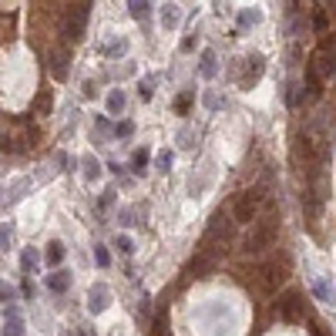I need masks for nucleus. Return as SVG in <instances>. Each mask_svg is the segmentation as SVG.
<instances>
[{
	"label": "nucleus",
	"instance_id": "obj_1",
	"mask_svg": "<svg viewBox=\"0 0 336 336\" xmlns=\"http://www.w3.org/2000/svg\"><path fill=\"white\" fill-rule=\"evenodd\" d=\"M276 229H279V212H276V208H269V212L259 219V225L252 229V235L246 239V252H252V256H256V252H262V249L276 239Z\"/></svg>",
	"mask_w": 336,
	"mask_h": 336
},
{
	"label": "nucleus",
	"instance_id": "obj_2",
	"mask_svg": "<svg viewBox=\"0 0 336 336\" xmlns=\"http://www.w3.org/2000/svg\"><path fill=\"white\" fill-rule=\"evenodd\" d=\"M259 205H262V188H246L235 199V222H252Z\"/></svg>",
	"mask_w": 336,
	"mask_h": 336
},
{
	"label": "nucleus",
	"instance_id": "obj_3",
	"mask_svg": "<svg viewBox=\"0 0 336 336\" xmlns=\"http://www.w3.org/2000/svg\"><path fill=\"white\" fill-rule=\"evenodd\" d=\"M232 229H235V222L229 215H215V219H212V225H208V239L229 242V239H232Z\"/></svg>",
	"mask_w": 336,
	"mask_h": 336
},
{
	"label": "nucleus",
	"instance_id": "obj_4",
	"mask_svg": "<svg viewBox=\"0 0 336 336\" xmlns=\"http://www.w3.org/2000/svg\"><path fill=\"white\" fill-rule=\"evenodd\" d=\"M64 31H67V40H81V34H84V10L64 17Z\"/></svg>",
	"mask_w": 336,
	"mask_h": 336
},
{
	"label": "nucleus",
	"instance_id": "obj_5",
	"mask_svg": "<svg viewBox=\"0 0 336 336\" xmlns=\"http://www.w3.org/2000/svg\"><path fill=\"white\" fill-rule=\"evenodd\" d=\"M262 276H266V289H276L282 279H286V262H282V266L266 262V266H262Z\"/></svg>",
	"mask_w": 336,
	"mask_h": 336
},
{
	"label": "nucleus",
	"instance_id": "obj_6",
	"mask_svg": "<svg viewBox=\"0 0 336 336\" xmlns=\"http://www.w3.org/2000/svg\"><path fill=\"white\" fill-rule=\"evenodd\" d=\"M67 71H71V57L61 51V54H51V74H54L57 81H64Z\"/></svg>",
	"mask_w": 336,
	"mask_h": 336
},
{
	"label": "nucleus",
	"instance_id": "obj_7",
	"mask_svg": "<svg viewBox=\"0 0 336 336\" xmlns=\"http://www.w3.org/2000/svg\"><path fill=\"white\" fill-rule=\"evenodd\" d=\"M47 286H51V293H67V286H71V272H67V269H54L47 276Z\"/></svg>",
	"mask_w": 336,
	"mask_h": 336
},
{
	"label": "nucleus",
	"instance_id": "obj_8",
	"mask_svg": "<svg viewBox=\"0 0 336 336\" xmlns=\"http://www.w3.org/2000/svg\"><path fill=\"white\" fill-rule=\"evenodd\" d=\"M7 316H10V323H4V333H0V336H24V323H20V313L10 306Z\"/></svg>",
	"mask_w": 336,
	"mask_h": 336
},
{
	"label": "nucleus",
	"instance_id": "obj_9",
	"mask_svg": "<svg viewBox=\"0 0 336 336\" xmlns=\"http://www.w3.org/2000/svg\"><path fill=\"white\" fill-rule=\"evenodd\" d=\"M64 252H67L64 242H51V246H47V266H54V269H57V266L64 262Z\"/></svg>",
	"mask_w": 336,
	"mask_h": 336
},
{
	"label": "nucleus",
	"instance_id": "obj_10",
	"mask_svg": "<svg viewBox=\"0 0 336 336\" xmlns=\"http://www.w3.org/2000/svg\"><path fill=\"white\" fill-rule=\"evenodd\" d=\"M128 7H131L135 20H145V17L152 14V0H128Z\"/></svg>",
	"mask_w": 336,
	"mask_h": 336
},
{
	"label": "nucleus",
	"instance_id": "obj_11",
	"mask_svg": "<svg viewBox=\"0 0 336 336\" xmlns=\"http://www.w3.org/2000/svg\"><path fill=\"white\" fill-rule=\"evenodd\" d=\"M249 61H252V67L246 71V84H252V81L262 78V67H266V64H262V57H259V54H256V57H249Z\"/></svg>",
	"mask_w": 336,
	"mask_h": 336
},
{
	"label": "nucleus",
	"instance_id": "obj_12",
	"mask_svg": "<svg viewBox=\"0 0 336 336\" xmlns=\"http://www.w3.org/2000/svg\"><path fill=\"white\" fill-rule=\"evenodd\" d=\"M161 24H165V31H172V27L178 24V10H175V4H168V7L161 10Z\"/></svg>",
	"mask_w": 336,
	"mask_h": 336
},
{
	"label": "nucleus",
	"instance_id": "obj_13",
	"mask_svg": "<svg viewBox=\"0 0 336 336\" xmlns=\"http://www.w3.org/2000/svg\"><path fill=\"white\" fill-rule=\"evenodd\" d=\"M131 168H135V172H145V168H148V148H138V152L131 155Z\"/></svg>",
	"mask_w": 336,
	"mask_h": 336
},
{
	"label": "nucleus",
	"instance_id": "obj_14",
	"mask_svg": "<svg viewBox=\"0 0 336 336\" xmlns=\"http://www.w3.org/2000/svg\"><path fill=\"white\" fill-rule=\"evenodd\" d=\"M192 98H195L192 91H182V94L175 98V111H178V114H185L188 108H192Z\"/></svg>",
	"mask_w": 336,
	"mask_h": 336
},
{
	"label": "nucleus",
	"instance_id": "obj_15",
	"mask_svg": "<svg viewBox=\"0 0 336 336\" xmlns=\"http://www.w3.org/2000/svg\"><path fill=\"white\" fill-rule=\"evenodd\" d=\"M202 74H205V78H212V74H215V54H212V51L202 57Z\"/></svg>",
	"mask_w": 336,
	"mask_h": 336
},
{
	"label": "nucleus",
	"instance_id": "obj_16",
	"mask_svg": "<svg viewBox=\"0 0 336 336\" xmlns=\"http://www.w3.org/2000/svg\"><path fill=\"white\" fill-rule=\"evenodd\" d=\"M114 246H118V252H121V256H131V252H135V246H131V239H128V235H118V239H114Z\"/></svg>",
	"mask_w": 336,
	"mask_h": 336
},
{
	"label": "nucleus",
	"instance_id": "obj_17",
	"mask_svg": "<svg viewBox=\"0 0 336 336\" xmlns=\"http://www.w3.org/2000/svg\"><path fill=\"white\" fill-rule=\"evenodd\" d=\"M306 81H309V94L313 98H320V74H316V71H313V67H309V74H306Z\"/></svg>",
	"mask_w": 336,
	"mask_h": 336
},
{
	"label": "nucleus",
	"instance_id": "obj_18",
	"mask_svg": "<svg viewBox=\"0 0 336 336\" xmlns=\"http://www.w3.org/2000/svg\"><path fill=\"white\" fill-rule=\"evenodd\" d=\"M34 262H37L34 249H24V256H20V269H24V272H31V269H34Z\"/></svg>",
	"mask_w": 336,
	"mask_h": 336
},
{
	"label": "nucleus",
	"instance_id": "obj_19",
	"mask_svg": "<svg viewBox=\"0 0 336 336\" xmlns=\"http://www.w3.org/2000/svg\"><path fill=\"white\" fill-rule=\"evenodd\" d=\"M84 178H88V182L98 178V161L94 158H84Z\"/></svg>",
	"mask_w": 336,
	"mask_h": 336
},
{
	"label": "nucleus",
	"instance_id": "obj_20",
	"mask_svg": "<svg viewBox=\"0 0 336 336\" xmlns=\"http://www.w3.org/2000/svg\"><path fill=\"white\" fill-rule=\"evenodd\" d=\"M108 108H111V111H121V108H125V94H121V91H114V94L108 98Z\"/></svg>",
	"mask_w": 336,
	"mask_h": 336
},
{
	"label": "nucleus",
	"instance_id": "obj_21",
	"mask_svg": "<svg viewBox=\"0 0 336 336\" xmlns=\"http://www.w3.org/2000/svg\"><path fill=\"white\" fill-rule=\"evenodd\" d=\"M155 165H158V172H168V168H172V152H161Z\"/></svg>",
	"mask_w": 336,
	"mask_h": 336
},
{
	"label": "nucleus",
	"instance_id": "obj_22",
	"mask_svg": "<svg viewBox=\"0 0 336 336\" xmlns=\"http://www.w3.org/2000/svg\"><path fill=\"white\" fill-rule=\"evenodd\" d=\"M91 309H94V313H101V309H104V289H101V286L94 289V303H91Z\"/></svg>",
	"mask_w": 336,
	"mask_h": 336
},
{
	"label": "nucleus",
	"instance_id": "obj_23",
	"mask_svg": "<svg viewBox=\"0 0 336 336\" xmlns=\"http://www.w3.org/2000/svg\"><path fill=\"white\" fill-rule=\"evenodd\" d=\"M131 131H135V128H131V121H121L118 128H114V135H118V138H128Z\"/></svg>",
	"mask_w": 336,
	"mask_h": 336
},
{
	"label": "nucleus",
	"instance_id": "obj_24",
	"mask_svg": "<svg viewBox=\"0 0 336 336\" xmlns=\"http://www.w3.org/2000/svg\"><path fill=\"white\" fill-rule=\"evenodd\" d=\"M94 259H98V266H108V262H111V256H108V249H104V246H98Z\"/></svg>",
	"mask_w": 336,
	"mask_h": 336
},
{
	"label": "nucleus",
	"instance_id": "obj_25",
	"mask_svg": "<svg viewBox=\"0 0 336 336\" xmlns=\"http://www.w3.org/2000/svg\"><path fill=\"white\" fill-rule=\"evenodd\" d=\"M138 94H141V101H148V98H152V81H145L141 88H138Z\"/></svg>",
	"mask_w": 336,
	"mask_h": 336
},
{
	"label": "nucleus",
	"instance_id": "obj_26",
	"mask_svg": "<svg viewBox=\"0 0 336 336\" xmlns=\"http://www.w3.org/2000/svg\"><path fill=\"white\" fill-rule=\"evenodd\" d=\"M47 104H51V98L40 94V98H37V111H47Z\"/></svg>",
	"mask_w": 336,
	"mask_h": 336
},
{
	"label": "nucleus",
	"instance_id": "obj_27",
	"mask_svg": "<svg viewBox=\"0 0 336 336\" xmlns=\"http://www.w3.org/2000/svg\"><path fill=\"white\" fill-rule=\"evenodd\" d=\"M111 199H114V192H104V195H101V208L111 205Z\"/></svg>",
	"mask_w": 336,
	"mask_h": 336
},
{
	"label": "nucleus",
	"instance_id": "obj_28",
	"mask_svg": "<svg viewBox=\"0 0 336 336\" xmlns=\"http://www.w3.org/2000/svg\"><path fill=\"white\" fill-rule=\"evenodd\" d=\"M10 242V229H0V246H7Z\"/></svg>",
	"mask_w": 336,
	"mask_h": 336
},
{
	"label": "nucleus",
	"instance_id": "obj_29",
	"mask_svg": "<svg viewBox=\"0 0 336 336\" xmlns=\"http://www.w3.org/2000/svg\"><path fill=\"white\" fill-rule=\"evenodd\" d=\"M0 296H7V299H10V286H7V282H0Z\"/></svg>",
	"mask_w": 336,
	"mask_h": 336
},
{
	"label": "nucleus",
	"instance_id": "obj_30",
	"mask_svg": "<svg viewBox=\"0 0 336 336\" xmlns=\"http://www.w3.org/2000/svg\"><path fill=\"white\" fill-rule=\"evenodd\" d=\"M81 336H94V333H91V329H81Z\"/></svg>",
	"mask_w": 336,
	"mask_h": 336
}]
</instances>
